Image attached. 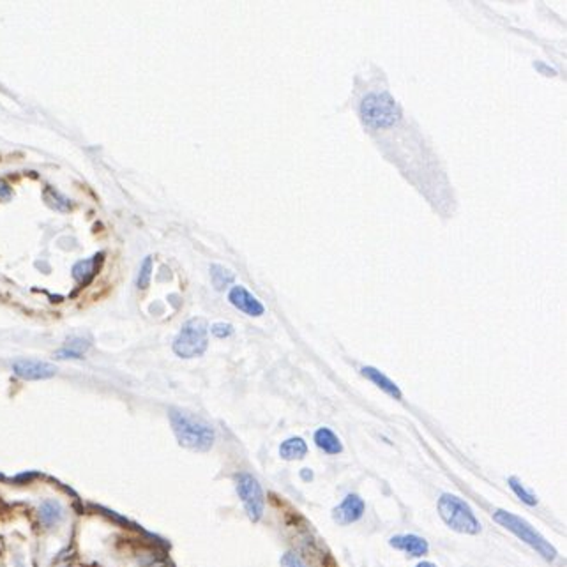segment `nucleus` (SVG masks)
<instances>
[{"label":"nucleus","instance_id":"nucleus-7","mask_svg":"<svg viewBox=\"0 0 567 567\" xmlns=\"http://www.w3.org/2000/svg\"><path fill=\"white\" fill-rule=\"evenodd\" d=\"M12 369L24 380H46L57 373V368L50 362L34 361V359H18L12 362Z\"/></svg>","mask_w":567,"mask_h":567},{"label":"nucleus","instance_id":"nucleus-9","mask_svg":"<svg viewBox=\"0 0 567 567\" xmlns=\"http://www.w3.org/2000/svg\"><path fill=\"white\" fill-rule=\"evenodd\" d=\"M228 301L237 307V310L244 311L246 315L249 316H262L265 313V307L257 297L253 296L251 291L246 290L244 287L237 285L233 287L228 294Z\"/></svg>","mask_w":567,"mask_h":567},{"label":"nucleus","instance_id":"nucleus-13","mask_svg":"<svg viewBox=\"0 0 567 567\" xmlns=\"http://www.w3.org/2000/svg\"><path fill=\"white\" fill-rule=\"evenodd\" d=\"M361 373L364 375L368 380L373 382V384L377 385L378 389H382L385 394H389L391 398H394V400H401V396H403V394H401V391H400V387H398V385L394 384V382L391 380L387 375L382 373L380 369L373 368V366H366V368L361 369Z\"/></svg>","mask_w":567,"mask_h":567},{"label":"nucleus","instance_id":"nucleus-2","mask_svg":"<svg viewBox=\"0 0 567 567\" xmlns=\"http://www.w3.org/2000/svg\"><path fill=\"white\" fill-rule=\"evenodd\" d=\"M361 119L368 128L384 129L393 128L401 121V108L389 92H371L362 97Z\"/></svg>","mask_w":567,"mask_h":567},{"label":"nucleus","instance_id":"nucleus-11","mask_svg":"<svg viewBox=\"0 0 567 567\" xmlns=\"http://www.w3.org/2000/svg\"><path fill=\"white\" fill-rule=\"evenodd\" d=\"M389 544H391L393 548L401 550V552L408 553L410 557H423V555H426L428 550H430L426 539L416 536V534H403V536H394V537H391Z\"/></svg>","mask_w":567,"mask_h":567},{"label":"nucleus","instance_id":"nucleus-5","mask_svg":"<svg viewBox=\"0 0 567 567\" xmlns=\"http://www.w3.org/2000/svg\"><path fill=\"white\" fill-rule=\"evenodd\" d=\"M209 323L205 319H191L180 327L179 335L174 339V352L179 357L193 359L202 355L209 345Z\"/></svg>","mask_w":567,"mask_h":567},{"label":"nucleus","instance_id":"nucleus-22","mask_svg":"<svg viewBox=\"0 0 567 567\" xmlns=\"http://www.w3.org/2000/svg\"><path fill=\"white\" fill-rule=\"evenodd\" d=\"M9 196H11V187L0 180V200H6V198H9Z\"/></svg>","mask_w":567,"mask_h":567},{"label":"nucleus","instance_id":"nucleus-20","mask_svg":"<svg viewBox=\"0 0 567 567\" xmlns=\"http://www.w3.org/2000/svg\"><path fill=\"white\" fill-rule=\"evenodd\" d=\"M210 332H212V336H216V338H219V339L228 338V336L233 332V325H232V323L218 322V323H214V325L210 327Z\"/></svg>","mask_w":567,"mask_h":567},{"label":"nucleus","instance_id":"nucleus-24","mask_svg":"<svg viewBox=\"0 0 567 567\" xmlns=\"http://www.w3.org/2000/svg\"><path fill=\"white\" fill-rule=\"evenodd\" d=\"M303 477H304V479H311V477H313V475H311V472H310V474H307V468H304Z\"/></svg>","mask_w":567,"mask_h":567},{"label":"nucleus","instance_id":"nucleus-23","mask_svg":"<svg viewBox=\"0 0 567 567\" xmlns=\"http://www.w3.org/2000/svg\"><path fill=\"white\" fill-rule=\"evenodd\" d=\"M416 567H437V566L433 562H421V564H417Z\"/></svg>","mask_w":567,"mask_h":567},{"label":"nucleus","instance_id":"nucleus-16","mask_svg":"<svg viewBox=\"0 0 567 567\" xmlns=\"http://www.w3.org/2000/svg\"><path fill=\"white\" fill-rule=\"evenodd\" d=\"M89 348V343L85 339H71L62 348L57 352L58 359H82L83 354Z\"/></svg>","mask_w":567,"mask_h":567},{"label":"nucleus","instance_id":"nucleus-3","mask_svg":"<svg viewBox=\"0 0 567 567\" xmlns=\"http://www.w3.org/2000/svg\"><path fill=\"white\" fill-rule=\"evenodd\" d=\"M439 513L443 523L451 530L466 536H475L481 530L477 518L472 513L471 505L451 493H443L439 498Z\"/></svg>","mask_w":567,"mask_h":567},{"label":"nucleus","instance_id":"nucleus-4","mask_svg":"<svg viewBox=\"0 0 567 567\" xmlns=\"http://www.w3.org/2000/svg\"><path fill=\"white\" fill-rule=\"evenodd\" d=\"M493 520L497 521L498 525H502L504 529L513 532L514 536H516L518 539L523 541L525 544H529L530 548L536 550V552L539 553L543 559L550 560V562L557 559V550L553 548L552 544L544 539V537L541 536V534L537 532V530L534 529L532 525H530L527 520H523V518L516 516V514L507 513V511H502V509L497 511V513L493 514Z\"/></svg>","mask_w":567,"mask_h":567},{"label":"nucleus","instance_id":"nucleus-12","mask_svg":"<svg viewBox=\"0 0 567 567\" xmlns=\"http://www.w3.org/2000/svg\"><path fill=\"white\" fill-rule=\"evenodd\" d=\"M66 518V509L57 498H46L39 505V521L46 527V529H53L60 521Z\"/></svg>","mask_w":567,"mask_h":567},{"label":"nucleus","instance_id":"nucleus-14","mask_svg":"<svg viewBox=\"0 0 567 567\" xmlns=\"http://www.w3.org/2000/svg\"><path fill=\"white\" fill-rule=\"evenodd\" d=\"M307 455V446L301 437H291L287 439L280 447V456L285 462H294V459H303Z\"/></svg>","mask_w":567,"mask_h":567},{"label":"nucleus","instance_id":"nucleus-17","mask_svg":"<svg viewBox=\"0 0 567 567\" xmlns=\"http://www.w3.org/2000/svg\"><path fill=\"white\" fill-rule=\"evenodd\" d=\"M233 278L235 276H233V272L230 269L218 264L210 265V280H212V285L216 287V290H225L232 283Z\"/></svg>","mask_w":567,"mask_h":567},{"label":"nucleus","instance_id":"nucleus-15","mask_svg":"<svg viewBox=\"0 0 567 567\" xmlns=\"http://www.w3.org/2000/svg\"><path fill=\"white\" fill-rule=\"evenodd\" d=\"M315 443L319 449H322L327 455H339L343 451V446L338 437L330 432L329 428H320L315 432Z\"/></svg>","mask_w":567,"mask_h":567},{"label":"nucleus","instance_id":"nucleus-18","mask_svg":"<svg viewBox=\"0 0 567 567\" xmlns=\"http://www.w3.org/2000/svg\"><path fill=\"white\" fill-rule=\"evenodd\" d=\"M507 482H509L511 490L514 491V495H516V497L520 498L521 502H525V504H527V505H530V507H532V505H536V504H537V497H536V495H534L532 491H529V490H527V488H525V486L521 484V481H520V479H516V477H509V479H507Z\"/></svg>","mask_w":567,"mask_h":567},{"label":"nucleus","instance_id":"nucleus-10","mask_svg":"<svg viewBox=\"0 0 567 567\" xmlns=\"http://www.w3.org/2000/svg\"><path fill=\"white\" fill-rule=\"evenodd\" d=\"M103 260H105V255H103V253H97L92 258L80 260L78 264H74L73 278L76 280V283L82 288L87 287L89 283H92V280L96 278L99 269H101Z\"/></svg>","mask_w":567,"mask_h":567},{"label":"nucleus","instance_id":"nucleus-19","mask_svg":"<svg viewBox=\"0 0 567 567\" xmlns=\"http://www.w3.org/2000/svg\"><path fill=\"white\" fill-rule=\"evenodd\" d=\"M151 278H152V257H147L144 260V264L140 265V271H138V280H136L138 288L145 290V288L149 287V283H151Z\"/></svg>","mask_w":567,"mask_h":567},{"label":"nucleus","instance_id":"nucleus-1","mask_svg":"<svg viewBox=\"0 0 567 567\" xmlns=\"http://www.w3.org/2000/svg\"><path fill=\"white\" fill-rule=\"evenodd\" d=\"M170 423L177 442L191 451L205 452L214 443V430L200 417L184 410H170Z\"/></svg>","mask_w":567,"mask_h":567},{"label":"nucleus","instance_id":"nucleus-8","mask_svg":"<svg viewBox=\"0 0 567 567\" xmlns=\"http://www.w3.org/2000/svg\"><path fill=\"white\" fill-rule=\"evenodd\" d=\"M364 514V500L359 495H346L345 500L332 509V520L338 525H350L359 521Z\"/></svg>","mask_w":567,"mask_h":567},{"label":"nucleus","instance_id":"nucleus-6","mask_svg":"<svg viewBox=\"0 0 567 567\" xmlns=\"http://www.w3.org/2000/svg\"><path fill=\"white\" fill-rule=\"evenodd\" d=\"M237 493L241 497L244 509L248 513L249 520L258 521L264 514L265 500L264 491H262L260 484L253 475L249 474H239L237 475Z\"/></svg>","mask_w":567,"mask_h":567},{"label":"nucleus","instance_id":"nucleus-21","mask_svg":"<svg viewBox=\"0 0 567 567\" xmlns=\"http://www.w3.org/2000/svg\"><path fill=\"white\" fill-rule=\"evenodd\" d=\"M281 567H306V566H304V562L296 555V553L288 552L281 557Z\"/></svg>","mask_w":567,"mask_h":567}]
</instances>
